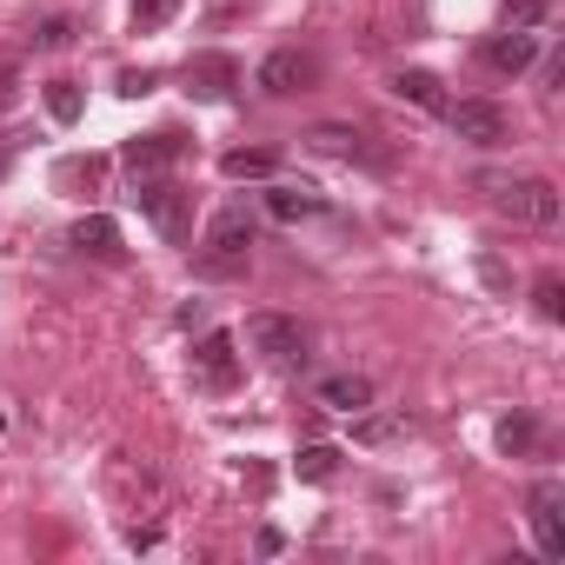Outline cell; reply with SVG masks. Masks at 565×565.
Masks as SVG:
<instances>
[{
    "label": "cell",
    "instance_id": "1",
    "mask_svg": "<svg viewBox=\"0 0 565 565\" xmlns=\"http://www.w3.org/2000/svg\"><path fill=\"white\" fill-rule=\"evenodd\" d=\"M479 193H486L505 220L558 226V186H552V180H539V173H479Z\"/></svg>",
    "mask_w": 565,
    "mask_h": 565
},
{
    "label": "cell",
    "instance_id": "2",
    "mask_svg": "<svg viewBox=\"0 0 565 565\" xmlns=\"http://www.w3.org/2000/svg\"><path fill=\"white\" fill-rule=\"evenodd\" d=\"M246 246H253V213L226 206L206 226V253H200V279H246Z\"/></svg>",
    "mask_w": 565,
    "mask_h": 565
},
{
    "label": "cell",
    "instance_id": "3",
    "mask_svg": "<svg viewBox=\"0 0 565 565\" xmlns=\"http://www.w3.org/2000/svg\"><path fill=\"white\" fill-rule=\"evenodd\" d=\"M134 200H140V213L160 226V239L180 246V239L193 233V193H186L180 180H160V173H153V180H134Z\"/></svg>",
    "mask_w": 565,
    "mask_h": 565
},
{
    "label": "cell",
    "instance_id": "4",
    "mask_svg": "<svg viewBox=\"0 0 565 565\" xmlns=\"http://www.w3.org/2000/svg\"><path fill=\"white\" fill-rule=\"evenodd\" d=\"M525 519H532V539L545 558H565V479H539L525 492Z\"/></svg>",
    "mask_w": 565,
    "mask_h": 565
},
{
    "label": "cell",
    "instance_id": "5",
    "mask_svg": "<svg viewBox=\"0 0 565 565\" xmlns=\"http://www.w3.org/2000/svg\"><path fill=\"white\" fill-rule=\"evenodd\" d=\"M246 347L266 353L273 366L307 360V333H300V320H287V313H253V320H246Z\"/></svg>",
    "mask_w": 565,
    "mask_h": 565
},
{
    "label": "cell",
    "instance_id": "6",
    "mask_svg": "<svg viewBox=\"0 0 565 565\" xmlns=\"http://www.w3.org/2000/svg\"><path fill=\"white\" fill-rule=\"evenodd\" d=\"M446 120H452V134L466 147H499L512 134V120H505L499 100H446Z\"/></svg>",
    "mask_w": 565,
    "mask_h": 565
},
{
    "label": "cell",
    "instance_id": "7",
    "mask_svg": "<svg viewBox=\"0 0 565 565\" xmlns=\"http://www.w3.org/2000/svg\"><path fill=\"white\" fill-rule=\"evenodd\" d=\"M313 81H320V61H313V54H300V47H279V54H266V61H259V87H266L273 100L307 94Z\"/></svg>",
    "mask_w": 565,
    "mask_h": 565
},
{
    "label": "cell",
    "instance_id": "8",
    "mask_svg": "<svg viewBox=\"0 0 565 565\" xmlns=\"http://www.w3.org/2000/svg\"><path fill=\"white\" fill-rule=\"evenodd\" d=\"M180 81H186L193 100H233V87H239V61H233V54H193Z\"/></svg>",
    "mask_w": 565,
    "mask_h": 565
},
{
    "label": "cell",
    "instance_id": "9",
    "mask_svg": "<svg viewBox=\"0 0 565 565\" xmlns=\"http://www.w3.org/2000/svg\"><path fill=\"white\" fill-rule=\"evenodd\" d=\"M479 61L492 67V74H525L532 61H539V34H519V28H499L486 47H479Z\"/></svg>",
    "mask_w": 565,
    "mask_h": 565
},
{
    "label": "cell",
    "instance_id": "10",
    "mask_svg": "<svg viewBox=\"0 0 565 565\" xmlns=\"http://www.w3.org/2000/svg\"><path fill=\"white\" fill-rule=\"evenodd\" d=\"M307 147H320V153H333V160H366V167H386V153H373V147H366V134H360V127H340V120L307 127Z\"/></svg>",
    "mask_w": 565,
    "mask_h": 565
},
{
    "label": "cell",
    "instance_id": "11",
    "mask_svg": "<svg viewBox=\"0 0 565 565\" xmlns=\"http://www.w3.org/2000/svg\"><path fill=\"white\" fill-rule=\"evenodd\" d=\"M180 153H186V140H180V134H140V140H127V167H134V180L167 173Z\"/></svg>",
    "mask_w": 565,
    "mask_h": 565
},
{
    "label": "cell",
    "instance_id": "12",
    "mask_svg": "<svg viewBox=\"0 0 565 565\" xmlns=\"http://www.w3.org/2000/svg\"><path fill=\"white\" fill-rule=\"evenodd\" d=\"M193 366H200V380H206L213 393H226V386L239 380V360H233V333H206V340H200V353H193Z\"/></svg>",
    "mask_w": 565,
    "mask_h": 565
},
{
    "label": "cell",
    "instance_id": "13",
    "mask_svg": "<svg viewBox=\"0 0 565 565\" xmlns=\"http://www.w3.org/2000/svg\"><path fill=\"white\" fill-rule=\"evenodd\" d=\"M313 399H320L327 413H366V406H373V380H366V373H327Z\"/></svg>",
    "mask_w": 565,
    "mask_h": 565
},
{
    "label": "cell",
    "instance_id": "14",
    "mask_svg": "<svg viewBox=\"0 0 565 565\" xmlns=\"http://www.w3.org/2000/svg\"><path fill=\"white\" fill-rule=\"evenodd\" d=\"M81 253H94V259H120L127 246H120V226L107 220V213H87V220H74V233H67Z\"/></svg>",
    "mask_w": 565,
    "mask_h": 565
},
{
    "label": "cell",
    "instance_id": "15",
    "mask_svg": "<svg viewBox=\"0 0 565 565\" xmlns=\"http://www.w3.org/2000/svg\"><path fill=\"white\" fill-rule=\"evenodd\" d=\"M266 213H273V220H307V213H320V193H313V186H294V180H279V186L266 193Z\"/></svg>",
    "mask_w": 565,
    "mask_h": 565
},
{
    "label": "cell",
    "instance_id": "16",
    "mask_svg": "<svg viewBox=\"0 0 565 565\" xmlns=\"http://www.w3.org/2000/svg\"><path fill=\"white\" fill-rule=\"evenodd\" d=\"M393 94H399V100H413V107H426V114H446V94H439V81H433V74H419V67L393 74Z\"/></svg>",
    "mask_w": 565,
    "mask_h": 565
},
{
    "label": "cell",
    "instance_id": "17",
    "mask_svg": "<svg viewBox=\"0 0 565 565\" xmlns=\"http://www.w3.org/2000/svg\"><path fill=\"white\" fill-rule=\"evenodd\" d=\"M340 459H347L340 446H300V459H294V472H300L307 486H333V479H340Z\"/></svg>",
    "mask_w": 565,
    "mask_h": 565
},
{
    "label": "cell",
    "instance_id": "18",
    "mask_svg": "<svg viewBox=\"0 0 565 565\" xmlns=\"http://www.w3.org/2000/svg\"><path fill=\"white\" fill-rule=\"evenodd\" d=\"M220 173H226V180H273V153H266V147H239V153L220 160Z\"/></svg>",
    "mask_w": 565,
    "mask_h": 565
},
{
    "label": "cell",
    "instance_id": "19",
    "mask_svg": "<svg viewBox=\"0 0 565 565\" xmlns=\"http://www.w3.org/2000/svg\"><path fill=\"white\" fill-rule=\"evenodd\" d=\"M353 439H360V446H393V439H406V419H399V413H360Z\"/></svg>",
    "mask_w": 565,
    "mask_h": 565
},
{
    "label": "cell",
    "instance_id": "20",
    "mask_svg": "<svg viewBox=\"0 0 565 565\" xmlns=\"http://www.w3.org/2000/svg\"><path fill=\"white\" fill-rule=\"evenodd\" d=\"M532 446H539V419H525V413L499 419V452H505V459H525Z\"/></svg>",
    "mask_w": 565,
    "mask_h": 565
},
{
    "label": "cell",
    "instance_id": "21",
    "mask_svg": "<svg viewBox=\"0 0 565 565\" xmlns=\"http://www.w3.org/2000/svg\"><path fill=\"white\" fill-rule=\"evenodd\" d=\"M545 14H552V0H505V8H499V28L539 34V28H545Z\"/></svg>",
    "mask_w": 565,
    "mask_h": 565
},
{
    "label": "cell",
    "instance_id": "22",
    "mask_svg": "<svg viewBox=\"0 0 565 565\" xmlns=\"http://www.w3.org/2000/svg\"><path fill=\"white\" fill-rule=\"evenodd\" d=\"M81 107H87V100H81V81H47V114H54L61 127H74Z\"/></svg>",
    "mask_w": 565,
    "mask_h": 565
},
{
    "label": "cell",
    "instance_id": "23",
    "mask_svg": "<svg viewBox=\"0 0 565 565\" xmlns=\"http://www.w3.org/2000/svg\"><path fill=\"white\" fill-rule=\"evenodd\" d=\"M100 173H107V160H94V153H87V160H61V167H54V186H87V193H94Z\"/></svg>",
    "mask_w": 565,
    "mask_h": 565
},
{
    "label": "cell",
    "instance_id": "24",
    "mask_svg": "<svg viewBox=\"0 0 565 565\" xmlns=\"http://www.w3.org/2000/svg\"><path fill=\"white\" fill-rule=\"evenodd\" d=\"M180 14V0H134V34H160Z\"/></svg>",
    "mask_w": 565,
    "mask_h": 565
},
{
    "label": "cell",
    "instance_id": "25",
    "mask_svg": "<svg viewBox=\"0 0 565 565\" xmlns=\"http://www.w3.org/2000/svg\"><path fill=\"white\" fill-rule=\"evenodd\" d=\"M34 47H41V54H61V47H74V21H67V14L41 21V28H34Z\"/></svg>",
    "mask_w": 565,
    "mask_h": 565
},
{
    "label": "cell",
    "instance_id": "26",
    "mask_svg": "<svg viewBox=\"0 0 565 565\" xmlns=\"http://www.w3.org/2000/svg\"><path fill=\"white\" fill-rule=\"evenodd\" d=\"M532 300H539V320H565V287H558V273H545V279H539Z\"/></svg>",
    "mask_w": 565,
    "mask_h": 565
},
{
    "label": "cell",
    "instance_id": "27",
    "mask_svg": "<svg viewBox=\"0 0 565 565\" xmlns=\"http://www.w3.org/2000/svg\"><path fill=\"white\" fill-rule=\"evenodd\" d=\"M153 87H160L153 67H127V74H120V94H127V100H140V94H153Z\"/></svg>",
    "mask_w": 565,
    "mask_h": 565
},
{
    "label": "cell",
    "instance_id": "28",
    "mask_svg": "<svg viewBox=\"0 0 565 565\" xmlns=\"http://www.w3.org/2000/svg\"><path fill=\"white\" fill-rule=\"evenodd\" d=\"M14 100H21V74H14V67H0V114H8Z\"/></svg>",
    "mask_w": 565,
    "mask_h": 565
},
{
    "label": "cell",
    "instance_id": "29",
    "mask_svg": "<svg viewBox=\"0 0 565 565\" xmlns=\"http://www.w3.org/2000/svg\"><path fill=\"white\" fill-rule=\"evenodd\" d=\"M253 545H259V558H279V552H287V539H279L273 525H259V539H253Z\"/></svg>",
    "mask_w": 565,
    "mask_h": 565
},
{
    "label": "cell",
    "instance_id": "30",
    "mask_svg": "<svg viewBox=\"0 0 565 565\" xmlns=\"http://www.w3.org/2000/svg\"><path fill=\"white\" fill-rule=\"evenodd\" d=\"M0 173H8V147H0Z\"/></svg>",
    "mask_w": 565,
    "mask_h": 565
}]
</instances>
